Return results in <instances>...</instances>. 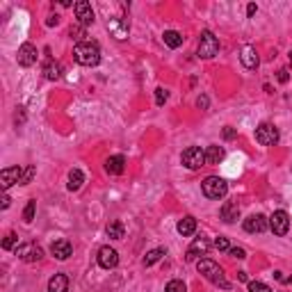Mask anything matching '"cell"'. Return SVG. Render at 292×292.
I'll return each instance as SVG.
<instances>
[{"label":"cell","instance_id":"obj_1","mask_svg":"<svg viewBox=\"0 0 292 292\" xmlns=\"http://www.w3.org/2000/svg\"><path fill=\"white\" fill-rule=\"evenodd\" d=\"M73 57L80 66H96L101 62V48L96 41H82L73 48Z\"/></svg>","mask_w":292,"mask_h":292},{"label":"cell","instance_id":"obj_2","mask_svg":"<svg viewBox=\"0 0 292 292\" xmlns=\"http://www.w3.org/2000/svg\"><path fill=\"white\" fill-rule=\"evenodd\" d=\"M197 270L201 272V274L206 276V279L210 281V283H215V285H219V288H224V290L231 288L228 279L224 276V270L217 265L215 260H210V258H201V260L197 262Z\"/></svg>","mask_w":292,"mask_h":292},{"label":"cell","instance_id":"obj_3","mask_svg":"<svg viewBox=\"0 0 292 292\" xmlns=\"http://www.w3.org/2000/svg\"><path fill=\"white\" fill-rule=\"evenodd\" d=\"M219 53V39L212 35L210 30H206L201 35V39H199V51H197V55L201 57V60H212Z\"/></svg>","mask_w":292,"mask_h":292},{"label":"cell","instance_id":"obj_4","mask_svg":"<svg viewBox=\"0 0 292 292\" xmlns=\"http://www.w3.org/2000/svg\"><path fill=\"white\" fill-rule=\"evenodd\" d=\"M201 189L208 199H224L228 192V183L219 176H208L206 181L201 183Z\"/></svg>","mask_w":292,"mask_h":292},{"label":"cell","instance_id":"obj_5","mask_svg":"<svg viewBox=\"0 0 292 292\" xmlns=\"http://www.w3.org/2000/svg\"><path fill=\"white\" fill-rule=\"evenodd\" d=\"M181 162H183L187 169L197 172V169H201L203 164H206V151H201L199 146H189V149L183 151Z\"/></svg>","mask_w":292,"mask_h":292},{"label":"cell","instance_id":"obj_6","mask_svg":"<svg viewBox=\"0 0 292 292\" xmlns=\"http://www.w3.org/2000/svg\"><path fill=\"white\" fill-rule=\"evenodd\" d=\"M256 142L262 146H274L279 142V128L274 124H260L256 128Z\"/></svg>","mask_w":292,"mask_h":292},{"label":"cell","instance_id":"obj_7","mask_svg":"<svg viewBox=\"0 0 292 292\" xmlns=\"http://www.w3.org/2000/svg\"><path fill=\"white\" fill-rule=\"evenodd\" d=\"M16 256L21 258L23 262H39L43 258V249L37 242H26V245H18Z\"/></svg>","mask_w":292,"mask_h":292},{"label":"cell","instance_id":"obj_8","mask_svg":"<svg viewBox=\"0 0 292 292\" xmlns=\"http://www.w3.org/2000/svg\"><path fill=\"white\" fill-rule=\"evenodd\" d=\"M270 228L274 235H285V233L290 231V215L285 210H276L274 215L270 217Z\"/></svg>","mask_w":292,"mask_h":292},{"label":"cell","instance_id":"obj_9","mask_svg":"<svg viewBox=\"0 0 292 292\" xmlns=\"http://www.w3.org/2000/svg\"><path fill=\"white\" fill-rule=\"evenodd\" d=\"M73 9H76V18H78V23H80L82 28H87V26H91V23H94V9H91L89 3L80 0V3L73 5Z\"/></svg>","mask_w":292,"mask_h":292},{"label":"cell","instance_id":"obj_10","mask_svg":"<svg viewBox=\"0 0 292 292\" xmlns=\"http://www.w3.org/2000/svg\"><path fill=\"white\" fill-rule=\"evenodd\" d=\"M208 249H210V240H208V237H197V240L192 242V247L187 249V256H185V260H187V262H194L199 256H206Z\"/></svg>","mask_w":292,"mask_h":292},{"label":"cell","instance_id":"obj_11","mask_svg":"<svg viewBox=\"0 0 292 292\" xmlns=\"http://www.w3.org/2000/svg\"><path fill=\"white\" fill-rule=\"evenodd\" d=\"M99 265L103 270H114L119 265V254H116L112 247H101L99 249Z\"/></svg>","mask_w":292,"mask_h":292},{"label":"cell","instance_id":"obj_12","mask_svg":"<svg viewBox=\"0 0 292 292\" xmlns=\"http://www.w3.org/2000/svg\"><path fill=\"white\" fill-rule=\"evenodd\" d=\"M21 176H23V169L21 167H7L0 172V185H3V189H9L12 185L21 183Z\"/></svg>","mask_w":292,"mask_h":292},{"label":"cell","instance_id":"obj_13","mask_svg":"<svg viewBox=\"0 0 292 292\" xmlns=\"http://www.w3.org/2000/svg\"><path fill=\"white\" fill-rule=\"evenodd\" d=\"M16 60H18V64L21 66H32L37 62V48L32 46L30 41H26V43H21V48H18V55H16Z\"/></svg>","mask_w":292,"mask_h":292},{"label":"cell","instance_id":"obj_14","mask_svg":"<svg viewBox=\"0 0 292 292\" xmlns=\"http://www.w3.org/2000/svg\"><path fill=\"white\" fill-rule=\"evenodd\" d=\"M270 228V219L265 215H249L245 219V231L247 233H262Z\"/></svg>","mask_w":292,"mask_h":292},{"label":"cell","instance_id":"obj_15","mask_svg":"<svg viewBox=\"0 0 292 292\" xmlns=\"http://www.w3.org/2000/svg\"><path fill=\"white\" fill-rule=\"evenodd\" d=\"M51 254L57 258V260H66V258L73 256V245L69 240H55L51 245Z\"/></svg>","mask_w":292,"mask_h":292},{"label":"cell","instance_id":"obj_16","mask_svg":"<svg viewBox=\"0 0 292 292\" xmlns=\"http://www.w3.org/2000/svg\"><path fill=\"white\" fill-rule=\"evenodd\" d=\"M219 217L226 224L235 222V219L240 217V206H237V201H224V206L219 208Z\"/></svg>","mask_w":292,"mask_h":292},{"label":"cell","instance_id":"obj_17","mask_svg":"<svg viewBox=\"0 0 292 292\" xmlns=\"http://www.w3.org/2000/svg\"><path fill=\"white\" fill-rule=\"evenodd\" d=\"M108 28H110V32L112 35H114V39H126L128 37V21H124V18H110L108 21Z\"/></svg>","mask_w":292,"mask_h":292},{"label":"cell","instance_id":"obj_18","mask_svg":"<svg viewBox=\"0 0 292 292\" xmlns=\"http://www.w3.org/2000/svg\"><path fill=\"white\" fill-rule=\"evenodd\" d=\"M124 169H126L124 155H112V158L105 160V172H108L110 176H119V174H124Z\"/></svg>","mask_w":292,"mask_h":292},{"label":"cell","instance_id":"obj_19","mask_svg":"<svg viewBox=\"0 0 292 292\" xmlns=\"http://www.w3.org/2000/svg\"><path fill=\"white\" fill-rule=\"evenodd\" d=\"M240 62H242V66L245 69H256L258 66V53H256V48L254 46H245L240 51Z\"/></svg>","mask_w":292,"mask_h":292},{"label":"cell","instance_id":"obj_20","mask_svg":"<svg viewBox=\"0 0 292 292\" xmlns=\"http://www.w3.org/2000/svg\"><path fill=\"white\" fill-rule=\"evenodd\" d=\"M48 292H69V276L55 274L51 281H48Z\"/></svg>","mask_w":292,"mask_h":292},{"label":"cell","instance_id":"obj_21","mask_svg":"<svg viewBox=\"0 0 292 292\" xmlns=\"http://www.w3.org/2000/svg\"><path fill=\"white\" fill-rule=\"evenodd\" d=\"M176 231H178V233H181V235H183V237H187V235H194V233H197V219H194L192 215L183 217V219H181V222H178Z\"/></svg>","mask_w":292,"mask_h":292},{"label":"cell","instance_id":"obj_22","mask_svg":"<svg viewBox=\"0 0 292 292\" xmlns=\"http://www.w3.org/2000/svg\"><path fill=\"white\" fill-rule=\"evenodd\" d=\"M43 76H46L48 80H60V78H62V64H60V62L48 60L46 66H43Z\"/></svg>","mask_w":292,"mask_h":292},{"label":"cell","instance_id":"obj_23","mask_svg":"<svg viewBox=\"0 0 292 292\" xmlns=\"http://www.w3.org/2000/svg\"><path fill=\"white\" fill-rule=\"evenodd\" d=\"M222 160H224L222 146H208L206 149V164H219Z\"/></svg>","mask_w":292,"mask_h":292},{"label":"cell","instance_id":"obj_24","mask_svg":"<svg viewBox=\"0 0 292 292\" xmlns=\"http://www.w3.org/2000/svg\"><path fill=\"white\" fill-rule=\"evenodd\" d=\"M162 256H167V249H164V247H158V249H151L149 254L144 256V267H151V265H155V262L160 260V258Z\"/></svg>","mask_w":292,"mask_h":292},{"label":"cell","instance_id":"obj_25","mask_svg":"<svg viewBox=\"0 0 292 292\" xmlns=\"http://www.w3.org/2000/svg\"><path fill=\"white\" fill-rule=\"evenodd\" d=\"M82 183H85V174H82L80 169H71V172H69V189H71V192L80 189Z\"/></svg>","mask_w":292,"mask_h":292},{"label":"cell","instance_id":"obj_26","mask_svg":"<svg viewBox=\"0 0 292 292\" xmlns=\"http://www.w3.org/2000/svg\"><path fill=\"white\" fill-rule=\"evenodd\" d=\"M164 39V43H167L169 48H178V46H183V35L181 32H176V30H167L162 35Z\"/></svg>","mask_w":292,"mask_h":292},{"label":"cell","instance_id":"obj_27","mask_svg":"<svg viewBox=\"0 0 292 292\" xmlns=\"http://www.w3.org/2000/svg\"><path fill=\"white\" fill-rule=\"evenodd\" d=\"M105 233H108V237H112V240H121L124 233H126V228H124V224L121 222H110L108 228H105Z\"/></svg>","mask_w":292,"mask_h":292},{"label":"cell","instance_id":"obj_28","mask_svg":"<svg viewBox=\"0 0 292 292\" xmlns=\"http://www.w3.org/2000/svg\"><path fill=\"white\" fill-rule=\"evenodd\" d=\"M3 249H5V251L18 249V237H16V233H7V235H5V240H3Z\"/></svg>","mask_w":292,"mask_h":292},{"label":"cell","instance_id":"obj_29","mask_svg":"<svg viewBox=\"0 0 292 292\" xmlns=\"http://www.w3.org/2000/svg\"><path fill=\"white\" fill-rule=\"evenodd\" d=\"M164 292H187V285H185L181 279H174V281H169L167 283Z\"/></svg>","mask_w":292,"mask_h":292},{"label":"cell","instance_id":"obj_30","mask_svg":"<svg viewBox=\"0 0 292 292\" xmlns=\"http://www.w3.org/2000/svg\"><path fill=\"white\" fill-rule=\"evenodd\" d=\"M35 210H37V201H28V206H26V210H23V219H26L28 224L35 219Z\"/></svg>","mask_w":292,"mask_h":292},{"label":"cell","instance_id":"obj_31","mask_svg":"<svg viewBox=\"0 0 292 292\" xmlns=\"http://www.w3.org/2000/svg\"><path fill=\"white\" fill-rule=\"evenodd\" d=\"M35 174H37V169L32 167V164H28V167L23 169V176H21V185H28V183H32V178H35Z\"/></svg>","mask_w":292,"mask_h":292},{"label":"cell","instance_id":"obj_32","mask_svg":"<svg viewBox=\"0 0 292 292\" xmlns=\"http://www.w3.org/2000/svg\"><path fill=\"white\" fill-rule=\"evenodd\" d=\"M249 292H272V288L262 281H249Z\"/></svg>","mask_w":292,"mask_h":292},{"label":"cell","instance_id":"obj_33","mask_svg":"<svg viewBox=\"0 0 292 292\" xmlns=\"http://www.w3.org/2000/svg\"><path fill=\"white\" fill-rule=\"evenodd\" d=\"M167 99H169L167 89H164V87H158V89H155V103H158V105H164V103H167Z\"/></svg>","mask_w":292,"mask_h":292},{"label":"cell","instance_id":"obj_34","mask_svg":"<svg viewBox=\"0 0 292 292\" xmlns=\"http://www.w3.org/2000/svg\"><path fill=\"white\" fill-rule=\"evenodd\" d=\"M212 245H215V249H219V251H228V249H231V245H228V237H222V235H219Z\"/></svg>","mask_w":292,"mask_h":292},{"label":"cell","instance_id":"obj_35","mask_svg":"<svg viewBox=\"0 0 292 292\" xmlns=\"http://www.w3.org/2000/svg\"><path fill=\"white\" fill-rule=\"evenodd\" d=\"M228 254H231L233 258H237V260H242V258H247V251L242 249V247H231V249H228Z\"/></svg>","mask_w":292,"mask_h":292},{"label":"cell","instance_id":"obj_36","mask_svg":"<svg viewBox=\"0 0 292 292\" xmlns=\"http://www.w3.org/2000/svg\"><path fill=\"white\" fill-rule=\"evenodd\" d=\"M71 37H73V39H78V41L82 43V37H85V28H82V26L71 28Z\"/></svg>","mask_w":292,"mask_h":292},{"label":"cell","instance_id":"obj_37","mask_svg":"<svg viewBox=\"0 0 292 292\" xmlns=\"http://www.w3.org/2000/svg\"><path fill=\"white\" fill-rule=\"evenodd\" d=\"M235 137H237V130L226 126V128H224V139H235Z\"/></svg>","mask_w":292,"mask_h":292},{"label":"cell","instance_id":"obj_38","mask_svg":"<svg viewBox=\"0 0 292 292\" xmlns=\"http://www.w3.org/2000/svg\"><path fill=\"white\" fill-rule=\"evenodd\" d=\"M274 279L281 281V283H292V276H285L283 272H274Z\"/></svg>","mask_w":292,"mask_h":292},{"label":"cell","instance_id":"obj_39","mask_svg":"<svg viewBox=\"0 0 292 292\" xmlns=\"http://www.w3.org/2000/svg\"><path fill=\"white\" fill-rule=\"evenodd\" d=\"M208 103H210V101H208V96H199V99H197V105H199L201 110H206Z\"/></svg>","mask_w":292,"mask_h":292},{"label":"cell","instance_id":"obj_40","mask_svg":"<svg viewBox=\"0 0 292 292\" xmlns=\"http://www.w3.org/2000/svg\"><path fill=\"white\" fill-rule=\"evenodd\" d=\"M9 203H12V199H9L7 194H3V199H0V208L5 210V208H9Z\"/></svg>","mask_w":292,"mask_h":292},{"label":"cell","instance_id":"obj_41","mask_svg":"<svg viewBox=\"0 0 292 292\" xmlns=\"http://www.w3.org/2000/svg\"><path fill=\"white\" fill-rule=\"evenodd\" d=\"M276 78H279V82H288V71L281 69V71H279V76H276Z\"/></svg>","mask_w":292,"mask_h":292},{"label":"cell","instance_id":"obj_42","mask_svg":"<svg viewBox=\"0 0 292 292\" xmlns=\"http://www.w3.org/2000/svg\"><path fill=\"white\" fill-rule=\"evenodd\" d=\"M57 23H60V16H48V21H46V26H57Z\"/></svg>","mask_w":292,"mask_h":292},{"label":"cell","instance_id":"obj_43","mask_svg":"<svg viewBox=\"0 0 292 292\" xmlns=\"http://www.w3.org/2000/svg\"><path fill=\"white\" fill-rule=\"evenodd\" d=\"M256 12H258V7H256V5H254V3H251V5H249V7H247V14H249V16H254V14H256Z\"/></svg>","mask_w":292,"mask_h":292},{"label":"cell","instance_id":"obj_44","mask_svg":"<svg viewBox=\"0 0 292 292\" xmlns=\"http://www.w3.org/2000/svg\"><path fill=\"white\" fill-rule=\"evenodd\" d=\"M237 279H240V281H249V276H247V272H237Z\"/></svg>","mask_w":292,"mask_h":292}]
</instances>
